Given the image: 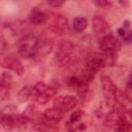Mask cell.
<instances>
[{
	"instance_id": "cell-1",
	"label": "cell",
	"mask_w": 132,
	"mask_h": 132,
	"mask_svg": "<svg viewBox=\"0 0 132 132\" xmlns=\"http://www.w3.org/2000/svg\"><path fill=\"white\" fill-rule=\"evenodd\" d=\"M30 120L25 114H20L15 111L12 105L5 106L0 110V125L7 130L26 126Z\"/></svg>"
},
{
	"instance_id": "cell-2",
	"label": "cell",
	"mask_w": 132,
	"mask_h": 132,
	"mask_svg": "<svg viewBox=\"0 0 132 132\" xmlns=\"http://www.w3.org/2000/svg\"><path fill=\"white\" fill-rule=\"evenodd\" d=\"M101 87H102L104 98L109 107L116 109L120 104H122L125 93H122L118 89V87L114 85V82L109 76L107 75L101 76Z\"/></svg>"
},
{
	"instance_id": "cell-3",
	"label": "cell",
	"mask_w": 132,
	"mask_h": 132,
	"mask_svg": "<svg viewBox=\"0 0 132 132\" xmlns=\"http://www.w3.org/2000/svg\"><path fill=\"white\" fill-rule=\"evenodd\" d=\"M76 46L70 40H62L58 43L55 57L59 65L69 66L71 65L76 58Z\"/></svg>"
},
{
	"instance_id": "cell-4",
	"label": "cell",
	"mask_w": 132,
	"mask_h": 132,
	"mask_svg": "<svg viewBox=\"0 0 132 132\" xmlns=\"http://www.w3.org/2000/svg\"><path fill=\"white\" fill-rule=\"evenodd\" d=\"M39 39L33 34L24 35L18 42V52L25 59H31L37 56Z\"/></svg>"
},
{
	"instance_id": "cell-5",
	"label": "cell",
	"mask_w": 132,
	"mask_h": 132,
	"mask_svg": "<svg viewBox=\"0 0 132 132\" xmlns=\"http://www.w3.org/2000/svg\"><path fill=\"white\" fill-rule=\"evenodd\" d=\"M56 94V90L44 81H37L32 87V100L39 104L47 103Z\"/></svg>"
},
{
	"instance_id": "cell-6",
	"label": "cell",
	"mask_w": 132,
	"mask_h": 132,
	"mask_svg": "<svg viewBox=\"0 0 132 132\" xmlns=\"http://www.w3.org/2000/svg\"><path fill=\"white\" fill-rule=\"evenodd\" d=\"M0 67H4L8 70L15 72L18 75H22L24 73V66L19 58L14 55H3L0 56Z\"/></svg>"
},
{
	"instance_id": "cell-7",
	"label": "cell",
	"mask_w": 132,
	"mask_h": 132,
	"mask_svg": "<svg viewBox=\"0 0 132 132\" xmlns=\"http://www.w3.org/2000/svg\"><path fill=\"white\" fill-rule=\"evenodd\" d=\"M98 44L102 53H117L121 48V41L112 34L100 38Z\"/></svg>"
},
{
	"instance_id": "cell-8",
	"label": "cell",
	"mask_w": 132,
	"mask_h": 132,
	"mask_svg": "<svg viewBox=\"0 0 132 132\" xmlns=\"http://www.w3.org/2000/svg\"><path fill=\"white\" fill-rule=\"evenodd\" d=\"M92 27L93 30L96 34V36L100 39L106 35L112 34L111 33V29L108 25V23L106 22V20L102 16V15H95L92 20Z\"/></svg>"
},
{
	"instance_id": "cell-9",
	"label": "cell",
	"mask_w": 132,
	"mask_h": 132,
	"mask_svg": "<svg viewBox=\"0 0 132 132\" xmlns=\"http://www.w3.org/2000/svg\"><path fill=\"white\" fill-rule=\"evenodd\" d=\"M85 112L82 110H75L73 111L68 120L67 127L69 131L72 132H81L86 128V123L84 122Z\"/></svg>"
},
{
	"instance_id": "cell-10",
	"label": "cell",
	"mask_w": 132,
	"mask_h": 132,
	"mask_svg": "<svg viewBox=\"0 0 132 132\" xmlns=\"http://www.w3.org/2000/svg\"><path fill=\"white\" fill-rule=\"evenodd\" d=\"M63 118V112L56 107H52L46 109L40 117V121L46 126L54 128Z\"/></svg>"
},
{
	"instance_id": "cell-11",
	"label": "cell",
	"mask_w": 132,
	"mask_h": 132,
	"mask_svg": "<svg viewBox=\"0 0 132 132\" xmlns=\"http://www.w3.org/2000/svg\"><path fill=\"white\" fill-rule=\"evenodd\" d=\"M77 105V99L74 96H59L54 100V107L61 110L62 112L72 110Z\"/></svg>"
},
{
	"instance_id": "cell-12",
	"label": "cell",
	"mask_w": 132,
	"mask_h": 132,
	"mask_svg": "<svg viewBox=\"0 0 132 132\" xmlns=\"http://www.w3.org/2000/svg\"><path fill=\"white\" fill-rule=\"evenodd\" d=\"M50 28L56 34H65L68 30V21L66 16H64L63 14H56L51 21Z\"/></svg>"
},
{
	"instance_id": "cell-13",
	"label": "cell",
	"mask_w": 132,
	"mask_h": 132,
	"mask_svg": "<svg viewBox=\"0 0 132 132\" xmlns=\"http://www.w3.org/2000/svg\"><path fill=\"white\" fill-rule=\"evenodd\" d=\"M104 67H105V65H104V62H103L101 56L100 55H94L87 60L85 69L89 70L93 74H96L98 71H100Z\"/></svg>"
},
{
	"instance_id": "cell-14",
	"label": "cell",
	"mask_w": 132,
	"mask_h": 132,
	"mask_svg": "<svg viewBox=\"0 0 132 132\" xmlns=\"http://www.w3.org/2000/svg\"><path fill=\"white\" fill-rule=\"evenodd\" d=\"M46 14L41 10L39 9L38 7H34L30 14H29V21L32 25H35V26H38V25H41L43 24L45 21H46Z\"/></svg>"
},
{
	"instance_id": "cell-15",
	"label": "cell",
	"mask_w": 132,
	"mask_h": 132,
	"mask_svg": "<svg viewBox=\"0 0 132 132\" xmlns=\"http://www.w3.org/2000/svg\"><path fill=\"white\" fill-rule=\"evenodd\" d=\"M114 132H132L130 121L125 116H120L114 123Z\"/></svg>"
},
{
	"instance_id": "cell-16",
	"label": "cell",
	"mask_w": 132,
	"mask_h": 132,
	"mask_svg": "<svg viewBox=\"0 0 132 132\" xmlns=\"http://www.w3.org/2000/svg\"><path fill=\"white\" fill-rule=\"evenodd\" d=\"M118 33H119V36L124 40V42L129 44L132 40V34H131V30H130V22L125 21L123 24V27L118 30Z\"/></svg>"
},
{
	"instance_id": "cell-17",
	"label": "cell",
	"mask_w": 132,
	"mask_h": 132,
	"mask_svg": "<svg viewBox=\"0 0 132 132\" xmlns=\"http://www.w3.org/2000/svg\"><path fill=\"white\" fill-rule=\"evenodd\" d=\"M88 27V20L84 16H76L72 21V29L76 33L85 31Z\"/></svg>"
},
{
	"instance_id": "cell-18",
	"label": "cell",
	"mask_w": 132,
	"mask_h": 132,
	"mask_svg": "<svg viewBox=\"0 0 132 132\" xmlns=\"http://www.w3.org/2000/svg\"><path fill=\"white\" fill-rule=\"evenodd\" d=\"M53 42L48 39H43V40H39V44H38V52H37V56L38 55H41V56H44V55H47L48 53L52 52L53 50Z\"/></svg>"
},
{
	"instance_id": "cell-19",
	"label": "cell",
	"mask_w": 132,
	"mask_h": 132,
	"mask_svg": "<svg viewBox=\"0 0 132 132\" xmlns=\"http://www.w3.org/2000/svg\"><path fill=\"white\" fill-rule=\"evenodd\" d=\"M19 96V99L21 101H26V100H29L32 98V87H24L21 89V91L19 92L18 94Z\"/></svg>"
},
{
	"instance_id": "cell-20",
	"label": "cell",
	"mask_w": 132,
	"mask_h": 132,
	"mask_svg": "<svg viewBox=\"0 0 132 132\" xmlns=\"http://www.w3.org/2000/svg\"><path fill=\"white\" fill-rule=\"evenodd\" d=\"M53 130V128L46 126L45 124H43L41 121H39L38 123L34 124L31 132H51Z\"/></svg>"
},
{
	"instance_id": "cell-21",
	"label": "cell",
	"mask_w": 132,
	"mask_h": 132,
	"mask_svg": "<svg viewBox=\"0 0 132 132\" xmlns=\"http://www.w3.org/2000/svg\"><path fill=\"white\" fill-rule=\"evenodd\" d=\"M94 3L100 7H107L111 4V2H109V1H94Z\"/></svg>"
},
{
	"instance_id": "cell-22",
	"label": "cell",
	"mask_w": 132,
	"mask_h": 132,
	"mask_svg": "<svg viewBox=\"0 0 132 132\" xmlns=\"http://www.w3.org/2000/svg\"><path fill=\"white\" fill-rule=\"evenodd\" d=\"M47 4L50 5V6H54V7H59V6H62L63 4H64V2L63 1H48L47 2Z\"/></svg>"
},
{
	"instance_id": "cell-23",
	"label": "cell",
	"mask_w": 132,
	"mask_h": 132,
	"mask_svg": "<svg viewBox=\"0 0 132 132\" xmlns=\"http://www.w3.org/2000/svg\"><path fill=\"white\" fill-rule=\"evenodd\" d=\"M0 98L4 99V97H3V88H2V82H1V79H0Z\"/></svg>"
},
{
	"instance_id": "cell-24",
	"label": "cell",
	"mask_w": 132,
	"mask_h": 132,
	"mask_svg": "<svg viewBox=\"0 0 132 132\" xmlns=\"http://www.w3.org/2000/svg\"><path fill=\"white\" fill-rule=\"evenodd\" d=\"M68 132H72V131H68Z\"/></svg>"
}]
</instances>
